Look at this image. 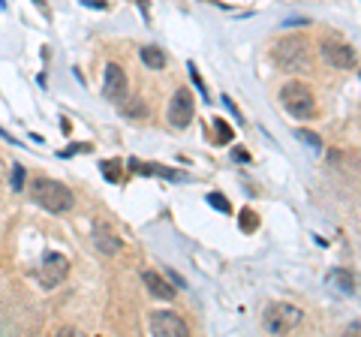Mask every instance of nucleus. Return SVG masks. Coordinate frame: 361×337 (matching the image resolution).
I'll list each match as a JSON object with an SVG mask.
<instances>
[{
	"instance_id": "nucleus-2",
	"label": "nucleus",
	"mask_w": 361,
	"mask_h": 337,
	"mask_svg": "<svg viewBox=\"0 0 361 337\" xmlns=\"http://www.w3.org/2000/svg\"><path fill=\"white\" fill-rule=\"evenodd\" d=\"M274 61L283 66L286 73H307L313 66L310 49H307V42H304V39H283V42H277Z\"/></svg>"
},
{
	"instance_id": "nucleus-18",
	"label": "nucleus",
	"mask_w": 361,
	"mask_h": 337,
	"mask_svg": "<svg viewBox=\"0 0 361 337\" xmlns=\"http://www.w3.org/2000/svg\"><path fill=\"white\" fill-rule=\"evenodd\" d=\"M21 187H25V168L13 166V190H21Z\"/></svg>"
},
{
	"instance_id": "nucleus-3",
	"label": "nucleus",
	"mask_w": 361,
	"mask_h": 337,
	"mask_svg": "<svg viewBox=\"0 0 361 337\" xmlns=\"http://www.w3.org/2000/svg\"><path fill=\"white\" fill-rule=\"evenodd\" d=\"M280 103H283V109L292 111L295 118H310L313 111H316L313 91H310L307 85H301V82L283 85V91H280Z\"/></svg>"
},
{
	"instance_id": "nucleus-9",
	"label": "nucleus",
	"mask_w": 361,
	"mask_h": 337,
	"mask_svg": "<svg viewBox=\"0 0 361 337\" xmlns=\"http://www.w3.org/2000/svg\"><path fill=\"white\" fill-rule=\"evenodd\" d=\"M322 58L325 63H331L334 70H349V66H355V51L353 46H346V42H322Z\"/></svg>"
},
{
	"instance_id": "nucleus-20",
	"label": "nucleus",
	"mask_w": 361,
	"mask_h": 337,
	"mask_svg": "<svg viewBox=\"0 0 361 337\" xmlns=\"http://www.w3.org/2000/svg\"><path fill=\"white\" fill-rule=\"evenodd\" d=\"M217 133H220V145L232 139V130H229V127H226V123H223V121H217Z\"/></svg>"
},
{
	"instance_id": "nucleus-11",
	"label": "nucleus",
	"mask_w": 361,
	"mask_h": 337,
	"mask_svg": "<svg viewBox=\"0 0 361 337\" xmlns=\"http://www.w3.org/2000/svg\"><path fill=\"white\" fill-rule=\"evenodd\" d=\"M94 241H97V247H99L103 253H118V250H121V241L115 238V232H109L103 223H99V226L94 229Z\"/></svg>"
},
{
	"instance_id": "nucleus-13",
	"label": "nucleus",
	"mask_w": 361,
	"mask_h": 337,
	"mask_svg": "<svg viewBox=\"0 0 361 337\" xmlns=\"http://www.w3.org/2000/svg\"><path fill=\"white\" fill-rule=\"evenodd\" d=\"M329 283H337V289H343V292H353V274H346V271H331V274H329Z\"/></svg>"
},
{
	"instance_id": "nucleus-21",
	"label": "nucleus",
	"mask_w": 361,
	"mask_h": 337,
	"mask_svg": "<svg viewBox=\"0 0 361 337\" xmlns=\"http://www.w3.org/2000/svg\"><path fill=\"white\" fill-rule=\"evenodd\" d=\"M169 280H172V286H184V277H178L175 271H169Z\"/></svg>"
},
{
	"instance_id": "nucleus-19",
	"label": "nucleus",
	"mask_w": 361,
	"mask_h": 337,
	"mask_svg": "<svg viewBox=\"0 0 361 337\" xmlns=\"http://www.w3.org/2000/svg\"><path fill=\"white\" fill-rule=\"evenodd\" d=\"M133 111H135V115H145V106L139 103V99H135L133 106H123V115H127V118H133Z\"/></svg>"
},
{
	"instance_id": "nucleus-1",
	"label": "nucleus",
	"mask_w": 361,
	"mask_h": 337,
	"mask_svg": "<svg viewBox=\"0 0 361 337\" xmlns=\"http://www.w3.org/2000/svg\"><path fill=\"white\" fill-rule=\"evenodd\" d=\"M30 193L37 199V205L51 211V214H63V211L73 208L70 187H63L61 181H51V178H37V184H33Z\"/></svg>"
},
{
	"instance_id": "nucleus-22",
	"label": "nucleus",
	"mask_w": 361,
	"mask_h": 337,
	"mask_svg": "<svg viewBox=\"0 0 361 337\" xmlns=\"http://www.w3.org/2000/svg\"><path fill=\"white\" fill-rule=\"evenodd\" d=\"M346 331H349V334H361V322H349Z\"/></svg>"
},
{
	"instance_id": "nucleus-10",
	"label": "nucleus",
	"mask_w": 361,
	"mask_h": 337,
	"mask_svg": "<svg viewBox=\"0 0 361 337\" xmlns=\"http://www.w3.org/2000/svg\"><path fill=\"white\" fill-rule=\"evenodd\" d=\"M142 280H145V286H148V292L154 298H160V301H172L175 298V286H169L157 271H145Z\"/></svg>"
},
{
	"instance_id": "nucleus-4",
	"label": "nucleus",
	"mask_w": 361,
	"mask_h": 337,
	"mask_svg": "<svg viewBox=\"0 0 361 337\" xmlns=\"http://www.w3.org/2000/svg\"><path fill=\"white\" fill-rule=\"evenodd\" d=\"M301 317H304V313H301L295 305L277 301V305H271V307L265 310V329H268L271 334H286V331H292V329H298Z\"/></svg>"
},
{
	"instance_id": "nucleus-16",
	"label": "nucleus",
	"mask_w": 361,
	"mask_h": 337,
	"mask_svg": "<svg viewBox=\"0 0 361 337\" xmlns=\"http://www.w3.org/2000/svg\"><path fill=\"white\" fill-rule=\"evenodd\" d=\"M295 136H298L301 142H307V145H310V148H313V151H319V148H322V142H319V136H316V133H310V130H298V133H295Z\"/></svg>"
},
{
	"instance_id": "nucleus-12",
	"label": "nucleus",
	"mask_w": 361,
	"mask_h": 337,
	"mask_svg": "<svg viewBox=\"0 0 361 337\" xmlns=\"http://www.w3.org/2000/svg\"><path fill=\"white\" fill-rule=\"evenodd\" d=\"M139 54H142V63L148 66V70H163V66H166V54L157 46H142Z\"/></svg>"
},
{
	"instance_id": "nucleus-15",
	"label": "nucleus",
	"mask_w": 361,
	"mask_h": 337,
	"mask_svg": "<svg viewBox=\"0 0 361 337\" xmlns=\"http://www.w3.org/2000/svg\"><path fill=\"white\" fill-rule=\"evenodd\" d=\"M256 226H259V220H256V214H253V211H250V208H244V211H241V229H244V232H253Z\"/></svg>"
},
{
	"instance_id": "nucleus-8",
	"label": "nucleus",
	"mask_w": 361,
	"mask_h": 337,
	"mask_svg": "<svg viewBox=\"0 0 361 337\" xmlns=\"http://www.w3.org/2000/svg\"><path fill=\"white\" fill-rule=\"evenodd\" d=\"M190 121H193V97L180 87V91H175L172 103H169V123L184 130V127H190Z\"/></svg>"
},
{
	"instance_id": "nucleus-5",
	"label": "nucleus",
	"mask_w": 361,
	"mask_h": 337,
	"mask_svg": "<svg viewBox=\"0 0 361 337\" xmlns=\"http://www.w3.org/2000/svg\"><path fill=\"white\" fill-rule=\"evenodd\" d=\"M66 268H70V262H66L63 253H49V256H45L42 265H39V271H37V280L42 283V289L61 286V280L66 277Z\"/></svg>"
},
{
	"instance_id": "nucleus-17",
	"label": "nucleus",
	"mask_w": 361,
	"mask_h": 337,
	"mask_svg": "<svg viewBox=\"0 0 361 337\" xmlns=\"http://www.w3.org/2000/svg\"><path fill=\"white\" fill-rule=\"evenodd\" d=\"M121 163L118 160H109V163H103V175L109 178V181H118V178H121V168H118Z\"/></svg>"
},
{
	"instance_id": "nucleus-7",
	"label": "nucleus",
	"mask_w": 361,
	"mask_h": 337,
	"mask_svg": "<svg viewBox=\"0 0 361 337\" xmlns=\"http://www.w3.org/2000/svg\"><path fill=\"white\" fill-rule=\"evenodd\" d=\"M127 91H130L127 73H123L118 63H109L106 66V82H103V97L109 99V103H123Z\"/></svg>"
},
{
	"instance_id": "nucleus-6",
	"label": "nucleus",
	"mask_w": 361,
	"mask_h": 337,
	"mask_svg": "<svg viewBox=\"0 0 361 337\" xmlns=\"http://www.w3.org/2000/svg\"><path fill=\"white\" fill-rule=\"evenodd\" d=\"M148 325H151V334H160V337H184L187 334L184 319H180L178 313H172V310H157V313H151Z\"/></svg>"
},
{
	"instance_id": "nucleus-14",
	"label": "nucleus",
	"mask_w": 361,
	"mask_h": 337,
	"mask_svg": "<svg viewBox=\"0 0 361 337\" xmlns=\"http://www.w3.org/2000/svg\"><path fill=\"white\" fill-rule=\"evenodd\" d=\"M208 205H211V208H217V211H223V214H232L229 199L220 196V193H208Z\"/></svg>"
}]
</instances>
